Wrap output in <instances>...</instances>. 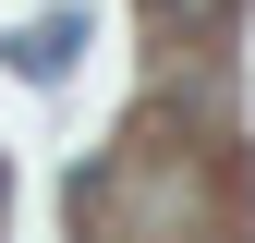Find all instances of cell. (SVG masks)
Wrapping results in <instances>:
<instances>
[{
  "mask_svg": "<svg viewBox=\"0 0 255 243\" xmlns=\"http://www.w3.org/2000/svg\"><path fill=\"white\" fill-rule=\"evenodd\" d=\"M73 49H85V12H37V24L12 37V61H24V85H61V73H73Z\"/></svg>",
  "mask_w": 255,
  "mask_h": 243,
  "instance_id": "6da1fadb",
  "label": "cell"
},
{
  "mask_svg": "<svg viewBox=\"0 0 255 243\" xmlns=\"http://www.w3.org/2000/svg\"><path fill=\"white\" fill-rule=\"evenodd\" d=\"M219 12H231V0H146V24H158V37H195V24H219Z\"/></svg>",
  "mask_w": 255,
  "mask_h": 243,
  "instance_id": "7a4b0ae2",
  "label": "cell"
},
{
  "mask_svg": "<svg viewBox=\"0 0 255 243\" xmlns=\"http://www.w3.org/2000/svg\"><path fill=\"white\" fill-rule=\"evenodd\" d=\"M0 207H12V158H0Z\"/></svg>",
  "mask_w": 255,
  "mask_h": 243,
  "instance_id": "3957f363",
  "label": "cell"
}]
</instances>
